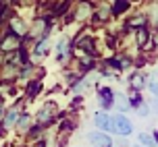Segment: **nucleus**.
<instances>
[{"mask_svg": "<svg viewBox=\"0 0 158 147\" xmlns=\"http://www.w3.org/2000/svg\"><path fill=\"white\" fill-rule=\"evenodd\" d=\"M112 131H117L118 135H129L131 133V122L125 116H114V120H112Z\"/></svg>", "mask_w": 158, "mask_h": 147, "instance_id": "f257e3e1", "label": "nucleus"}, {"mask_svg": "<svg viewBox=\"0 0 158 147\" xmlns=\"http://www.w3.org/2000/svg\"><path fill=\"white\" fill-rule=\"evenodd\" d=\"M94 122H96V126H100L102 131H112V120H110V116L108 114H96V118H94Z\"/></svg>", "mask_w": 158, "mask_h": 147, "instance_id": "f03ea898", "label": "nucleus"}, {"mask_svg": "<svg viewBox=\"0 0 158 147\" xmlns=\"http://www.w3.org/2000/svg\"><path fill=\"white\" fill-rule=\"evenodd\" d=\"M89 141H92L96 147H110V139H108L106 135H102V133H92V135H89Z\"/></svg>", "mask_w": 158, "mask_h": 147, "instance_id": "7ed1b4c3", "label": "nucleus"}, {"mask_svg": "<svg viewBox=\"0 0 158 147\" xmlns=\"http://www.w3.org/2000/svg\"><path fill=\"white\" fill-rule=\"evenodd\" d=\"M114 104H117V108L121 110V112H125V110L131 108V104L127 101V97L123 95V93H117V95H114Z\"/></svg>", "mask_w": 158, "mask_h": 147, "instance_id": "20e7f679", "label": "nucleus"}, {"mask_svg": "<svg viewBox=\"0 0 158 147\" xmlns=\"http://www.w3.org/2000/svg\"><path fill=\"white\" fill-rule=\"evenodd\" d=\"M17 46H19V39H17L15 35H10V38H6L4 42H2V46H0V50H4V52H8V50H15Z\"/></svg>", "mask_w": 158, "mask_h": 147, "instance_id": "39448f33", "label": "nucleus"}, {"mask_svg": "<svg viewBox=\"0 0 158 147\" xmlns=\"http://www.w3.org/2000/svg\"><path fill=\"white\" fill-rule=\"evenodd\" d=\"M139 141H142V143H143L146 147H156V141L152 139L148 133H139Z\"/></svg>", "mask_w": 158, "mask_h": 147, "instance_id": "423d86ee", "label": "nucleus"}, {"mask_svg": "<svg viewBox=\"0 0 158 147\" xmlns=\"http://www.w3.org/2000/svg\"><path fill=\"white\" fill-rule=\"evenodd\" d=\"M50 112H52V106H46V108L42 110V112H40V122H48V120H50Z\"/></svg>", "mask_w": 158, "mask_h": 147, "instance_id": "0eeeda50", "label": "nucleus"}, {"mask_svg": "<svg viewBox=\"0 0 158 147\" xmlns=\"http://www.w3.org/2000/svg\"><path fill=\"white\" fill-rule=\"evenodd\" d=\"M17 118H19V114H17L15 110H13V112H8L6 118H4V126H10V124H15V122H17Z\"/></svg>", "mask_w": 158, "mask_h": 147, "instance_id": "6e6552de", "label": "nucleus"}, {"mask_svg": "<svg viewBox=\"0 0 158 147\" xmlns=\"http://www.w3.org/2000/svg\"><path fill=\"white\" fill-rule=\"evenodd\" d=\"M100 95H102V104H104V106H108V104H110V100H112V93L108 91V89H102V91H100Z\"/></svg>", "mask_w": 158, "mask_h": 147, "instance_id": "1a4fd4ad", "label": "nucleus"}, {"mask_svg": "<svg viewBox=\"0 0 158 147\" xmlns=\"http://www.w3.org/2000/svg\"><path fill=\"white\" fill-rule=\"evenodd\" d=\"M13 29H15L17 33H19V35H21V33H25L23 23H21V21H17V19H13Z\"/></svg>", "mask_w": 158, "mask_h": 147, "instance_id": "9d476101", "label": "nucleus"}, {"mask_svg": "<svg viewBox=\"0 0 158 147\" xmlns=\"http://www.w3.org/2000/svg\"><path fill=\"white\" fill-rule=\"evenodd\" d=\"M131 85L137 87V89H139V87H143V77H139V75H137V77H133V79H131Z\"/></svg>", "mask_w": 158, "mask_h": 147, "instance_id": "9b49d317", "label": "nucleus"}, {"mask_svg": "<svg viewBox=\"0 0 158 147\" xmlns=\"http://www.w3.org/2000/svg\"><path fill=\"white\" fill-rule=\"evenodd\" d=\"M137 44H139V46H143V44H146V31H143V29L137 31Z\"/></svg>", "mask_w": 158, "mask_h": 147, "instance_id": "f8f14e48", "label": "nucleus"}, {"mask_svg": "<svg viewBox=\"0 0 158 147\" xmlns=\"http://www.w3.org/2000/svg\"><path fill=\"white\" fill-rule=\"evenodd\" d=\"M125 8H127V0H121L118 4H114V10H117V13H121V10H125Z\"/></svg>", "mask_w": 158, "mask_h": 147, "instance_id": "ddd939ff", "label": "nucleus"}, {"mask_svg": "<svg viewBox=\"0 0 158 147\" xmlns=\"http://www.w3.org/2000/svg\"><path fill=\"white\" fill-rule=\"evenodd\" d=\"M46 48H48V42H42V44L38 46V54H44V52H46Z\"/></svg>", "mask_w": 158, "mask_h": 147, "instance_id": "4468645a", "label": "nucleus"}, {"mask_svg": "<svg viewBox=\"0 0 158 147\" xmlns=\"http://www.w3.org/2000/svg\"><path fill=\"white\" fill-rule=\"evenodd\" d=\"M148 85H150V89L158 95V83H156V81H152V79H150V83H148Z\"/></svg>", "mask_w": 158, "mask_h": 147, "instance_id": "2eb2a0df", "label": "nucleus"}, {"mask_svg": "<svg viewBox=\"0 0 158 147\" xmlns=\"http://www.w3.org/2000/svg\"><path fill=\"white\" fill-rule=\"evenodd\" d=\"M87 13H89V6H87V4L79 8V17H81V19H83V15H87Z\"/></svg>", "mask_w": 158, "mask_h": 147, "instance_id": "dca6fc26", "label": "nucleus"}, {"mask_svg": "<svg viewBox=\"0 0 158 147\" xmlns=\"http://www.w3.org/2000/svg\"><path fill=\"white\" fill-rule=\"evenodd\" d=\"M143 23H146V19H143V17H137L135 21L131 19V25H143Z\"/></svg>", "mask_w": 158, "mask_h": 147, "instance_id": "f3484780", "label": "nucleus"}, {"mask_svg": "<svg viewBox=\"0 0 158 147\" xmlns=\"http://www.w3.org/2000/svg\"><path fill=\"white\" fill-rule=\"evenodd\" d=\"M38 87H40L38 83H35V85H31V87H29V93H35V91H38Z\"/></svg>", "mask_w": 158, "mask_h": 147, "instance_id": "a211bd4d", "label": "nucleus"}, {"mask_svg": "<svg viewBox=\"0 0 158 147\" xmlns=\"http://www.w3.org/2000/svg\"><path fill=\"white\" fill-rule=\"evenodd\" d=\"M0 106H2V100H0Z\"/></svg>", "mask_w": 158, "mask_h": 147, "instance_id": "6ab92c4d", "label": "nucleus"}, {"mask_svg": "<svg viewBox=\"0 0 158 147\" xmlns=\"http://www.w3.org/2000/svg\"><path fill=\"white\" fill-rule=\"evenodd\" d=\"M137 147H139V145H137Z\"/></svg>", "mask_w": 158, "mask_h": 147, "instance_id": "aec40b11", "label": "nucleus"}]
</instances>
